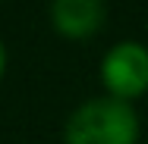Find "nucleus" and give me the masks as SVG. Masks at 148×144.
Returning a JSON list of instances; mask_svg holds the SVG:
<instances>
[{"label":"nucleus","instance_id":"obj_2","mask_svg":"<svg viewBox=\"0 0 148 144\" xmlns=\"http://www.w3.org/2000/svg\"><path fill=\"white\" fill-rule=\"evenodd\" d=\"M101 82L117 100H132L148 91V47L136 41H120L101 63Z\"/></svg>","mask_w":148,"mask_h":144},{"label":"nucleus","instance_id":"obj_1","mask_svg":"<svg viewBox=\"0 0 148 144\" xmlns=\"http://www.w3.org/2000/svg\"><path fill=\"white\" fill-rule=\"evenodd\" d=\"M66 144H136L139 141V116L117 97H95L69 116Z\"/></svg>","mask_w":148,"mask_h":144},{"label":"nucleus","instance_id":"obj_4","mask_svg":"<svg viewBox=\"0 0 148 144\" xmlns=\"http://www.w3.org/2000/svg\"><path fill=\"white\" fill-rule=\"evenodd\" d=\"M3 69H6V50H3V41H0V78H3Z\"/></svg>","mask_w":148,"mask_h":144},{"label":"nucleus","instance_id":"obj_3","mask_svg":"<svg viewBox=\"0 0 148 144\" xmlns=\"http://www.w3.org/2000/svg\"><path fill=\"white\" fill-rule=\"evenodd\" d=\"M51 22L63 38L85 41L104 25V0H51Z\"/></svg>","mask_w":148,"mask_h":144}]
</instances>
